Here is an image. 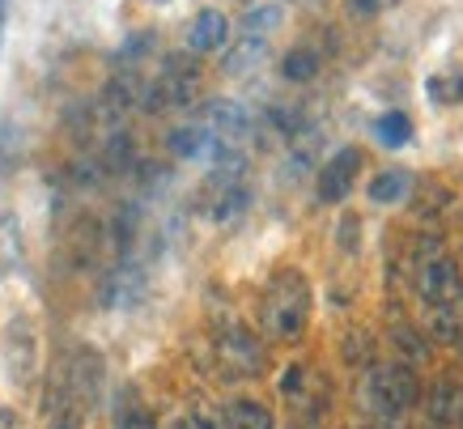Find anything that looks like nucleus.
Masks as SVG:
<instances>
[{
	"label": "nucleus",
	"mask_w": 463,
	"mask_h": 429,
	"mask_svg": "<svg viewBox=\"0 0 463 429\" xmlns=\"http://www.w3.org/2000/svg\"><path fill=\"white\" fill-rule=\"evenodd\" d=\"M319 64H323V56L302 43V47H289V52H285L281 72H285V81H315V77H319Z\"/></svg>",
	"instance_id": "16"
},
{
	"label": "nucleus",
	"mask_w": 463,
	"mask_h": 429,
	"mask_svg": "<svg viewBox=\"0 0 463 429\" xmlns=\"http://www.w3.org/2000/svg\"><path fill=\"white\" fill-rule=\"evenodd\" d=\"M145 293V272L137 263H119L111 281L102 285V306H132Z\"/></svg>",
	"instance_id": "10"
},
{
	"label": "nucleus",
	"mask_w": 463,
	"mask_h": 429,
	"mask_svg": "<svg viewBox=\"0 0 463 429\" xmlns=\"http://www.w3.org/2000/svg\"><path fill=\"white\" fill-rule=\"evenodd\" d=\"M187 425H192V429H230V425H225V416L222 413H209V408H196V413L187 416Z\"/></svg>",
	"instance_id": "22"
},
{
	"label": "nucleus",
	"mask_w": 463,
	"mask_h": 429,
	"mask_svg": "<svg viewBox=\"0 0 463 429\" xmlns=\"http://www.w3.org/2000/svg\"><path fill=\"white\" fill-rule=\"evenodd\" d=\"M281 26V9L277 5H264V9H251V14L242 17V34L247 39H264L268 43V34Z\"/></svg>",
	"instance_id": "18"
},
{
	"label": "nucleus",
	"mask_w": 463,
	"mask_h": 429,
	"mask_svg": "<svg viewBox=\"0 0 463 429\" xmlns=\"http://www.w3.org/2000/svg\"><path fill=\"white\" fill-rule=\"evenodd\" d=\"M264 332L272 340H298L310 323V285L298 268H281L264 290Z\"/></svg>",
	"instance_id": "1"
},
{
	"label": "nucleus",
	"mask_w": 463,
	"mask_h": 429,
	"mask_svg": "<svg viewBox=\"0 0 463 429\" xmlns=\"http://www.w3.org/2000/svg\"><path fill=\"white\" fill-rule=\"evenodd\" d=\"M115 429H157V425H154V416H145V413H128Z\"/></svg>",
	"instance_id": "23"
},
{
	"label": "nucleus",
	"mask_w": 463,
	"mask_h": 429,
	"mask_svg": "<svg viewBox=\"0 0 463 429\" xmlns=\"http://www.w3.org/2000/svg\"><path fill=\"white\" fill-rule=\"evenodd\" d=\"M166 145H170V153H175V157H213L222 140L213 137L209 128L192 124V128H175Z\"/></svg>",
	"instance_id": "12"
},
{
	"label": "nucleus",
	"mask_w": 463,
	"mask_h": 429,
	"mask_svg": "<svg viewBox=\"0 0 463 429\" xmlns=\"http://www.w3.org/2000/svg\"><path fill=\"white\" fill-rule=\"evenodd\" d=\"M425 413H430L434 425H459L463 421V387H455V383H438V387L430 391Z\"/></svg>",
	"instance_id": "13"
},
{
	"label": "nucleus",
	"mask_w": 463,
	"mask_h": 429,
	"mask_svg": "<svg viewBox=\"0 0 463 429\" xmlns=\"http://www.w3.org/2000/svg\"><path fill=\"white\" fill-rule=\"evenodd\" d=\"M225 43H230V17L222 9H200L187 26V47L196 56H209V52H222Z\"/></svg>",
	"instance_id": "8"
},
{
	"label": "nucleus",
	"mask_w": 463,
	"mask_h": 429,
	"mask_svg": "<svg viewBox=\"0 0 463 429\" xmlns=\"http://www.w3.org/2000/svg\"><path fill=\"white\" fill-rule=\"evenodd\" d=\"M412 187H417V179H412L404 167H392L370 179V200H374V205H404L408 195H412Z\"/></svg>",
	"instance_id": "11"
},
{
	"label": "nucleus",
	"mask_w": 463,
	"mask_h": 429,
	"mask_svg": "<svg viewBox=\"0 0 463 429\" xmlns=\"http://www.w3.org/2000/svg\"><path fill=\"white\" fill-rule=\"evenodd\" d=\"M417 396H421V383H417L412 366H404V361L370 366V374H365V400L379 416L404 413V408L417 404Z\"/></svg>",
	"instance_id": "3"
},
{
	"label": "nucleus",
	"mask_w": 463,
	"mask_h": 429,
	"mask_svg": "<svg viewBox=\"0 0 463 429\" xmlns=\"http://www.w3.org/2000/svg\"><path fill=\"white\" fill-rule=\"evenodd\" d=\"M357 170H362V153L345 145L336 149L327 162L319 167V200L323 205H340V200H349L353 183H357Z\"/></svg>",
	"instance_id": "5"
},
{
	"label": "nucleus",
	"mask_w": 463,
	"mask_h": 429,
	"mask_svg": "<svg viewBox=\"0 0 463 429\" xmlns=\"http://www.w3.org/2000/svg\"><path fill=\"white\" fill-rule=\"evenodd\" d=\"M200 90V69L192 56H170L162 77L145 85V111H170V107H187Z\"/></svg>",
	"instance_id": "4"
},
{
	"label": "nucleus",
	"mask_w": 463,
	"mask_h": 429,
	"mask_svg": "<svg viewBox=\"0 0 463 429\" xmlns=\"http://www.w3.org/2000/svg\"><path fill=\"white\" fill-rule=\"evenodd\" d=\"M264 56H268V43L264 39H247V34H242V39L225 52L222 72H225V77H242V72H251Z\"/></svg>",
	"instance_id": "14"
},
{
	"label": "nucleus",
	"mask_w": 463,
	"mask_h": 429,
	"mask_svg": "<svg viewBox=\"0 0 463 429\" xmlns=\"http://www.w3.org/2000/svg\"><path fill=\"white\" fill-rule=\"evenodd\" d=\"M392 340L400 348H404L408 358H430V345H425V340H417V328H408V323H395V332H392Z\"/></svg>",
	"instance_id": "20"
},
{
	"label": "nucleus",
	"mask_w": 463,
	"mask_h": 429,
	"mask_svg": "<svg viewBox=\"0 0 463 429\" xmlns=\"http://www.w3.org/2000/svg\"><path fill=\"white\" fill-rule=\"evenodd\" d=\"M225 425L230 429H272V413L255 400H234L225 408Z\"/></svg>",
	"instance_id": "17"
},
{
	"label": "nucleus",
	"mask_w": 463,
	"mask_h": 429,
	"mask_svg": "<svg viewBox=\"0 0 463 429\" xmlns=\"http://www.w3.org/2000/svg\"><path fill=\"white\" fill-rule=\"evenodd\" d=\"M374 140H379L383 149H404L408 140H412V119L404 111H383L374 124H370Z\"/></svg>",
	"instance_id": "15"
},
{
	"label": "nucleus",
	"mask_w": 463,
	"mask_h": 429,
	"mask_svg": "<svg viewBox=\"0 0 463 429\" xmlns=\"http://www.w3.org/2000/svg\"><path fill=\"white\" fill-rule=\"evenodd\" d=\"M345 361H349V366H357V361H362V366H374V361H370V332H349V340H345Z\"/></svg>",
	"instance_id": "21"
},
{
	"label": "nucleus",
	"mask_w": 463,
	"mask_h": 429,
	"mask_svg": "<svg viewBox=\"0 0 463 429\" xmlns=\"http://www.w3.org/2000/svg\"><path fill=\"white\" fill-rule=\"evenodd\" d=\"M217 361L234 374H260L264 370V348H260V340H255L247 328L234 323V328H225V332L217 336Z\"/></svg>",
	"instance_id": "6"
},
{
	"label": "nucleus",
	"mask_w": 463,
	"mask_h": 429,
	"mask_svg": "<svg viewBox=\"0 0 463 429\" xmlns=\"http://www.w3.org/2000/svg\"><path fill=\"white\" fill-rule=\"evenodd\" d=\"M204 119H209V132L222 145H239L242 137H247V128H251V115L242 111L239 102H230V98H217V102H209L204 107Z\"/></svg>",
	"instance_id": "9"
},
{
	"label": "nucleus",
	"mask_w": 463,
	"mask_h": 429,
	"mask_svg": "<svg viewBox=\"0 0 463 429\" xmlns=\"http://www.w3.org/2000/svg\"><path fill=\"white\" fill-rule=\"evenodd\" d=\"M353 230H362V222H357V217H345V222H340V234H345V238H340V247H345V251L357 247V243H353Z\"/></svg>",
	"instance_id": "24"
},
{
	"label": "nucleus",
	"mask_w": 463,
	"mask_h": 429,
	"mask_svg": "<svg viewBox=\"0 0 463 429\" xmlns=\"http://www.w3.org/2000/svg\"><path fill=\"white\" fill-rule=\"evenodd\" d=\"M9 9H14V0H0V47H5V26H9Z\"/></svg>",
	"instance_id": "25"
},
{
	"label": "nucleus",
	"mask_w": 463,
	"mask_h": 429,
	"mask_svg": "<svg viewBox=\"0 0 463 429\" xmlns=\"http://www.w3.org/2000/svg\"><path fill=\"white\" fill-rule=\"evenodd\" d=\"M430 94H434V102H463V72L450 69V72H438V77H430Z\"/></svg>",
	"instance_id": "19"
},
{
	"label": "nucleus",
	"mask_w": 463,
	"mask_h": 429,
	"mask_svg": "<svg viewBox=\"0 0 463 429\" xmlns=\"http://www.w3.org/2000/svg\"><path fill=\"white\" fill-rule=\"evenodd\" d=\"M417 290L425 298V310H447V315H459L463 310V277L459 263L450 260L438 238H421L417 243Z\"/></svg>",
	"instance_id": "2"
},
{
	"label": "nucleus",
	"mask_w": 463,
	"mask_h": 429,
	"mask_svg": "<svg viewBox=\"0 0 463 429\" xmlns=\"http://www.w3.org/2000/svg\"><path fill=\"white\" fill-rule=\"evenodd\" d=\"M247 183L242 175H222V170H213V183H209V200H204V213H209L213 222H234L242 208H247Z\"/></svg>",
	"instance_id": "7"
}]
</instances>
